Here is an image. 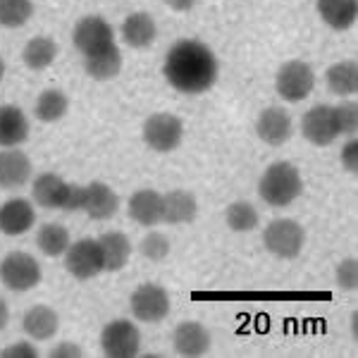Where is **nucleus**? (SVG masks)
Here are the masks:
<instances>
[{
    "label": "nucleus",
    "mask_w": 358,
    "mask_h": 358,
    "mask_svg": "<svg viewBox=\"0 0 358 358\" xmlns=\"http://www.w3.org/2000/svg\"><path fill=\"white\" fill-rule=\"evenodd\" d=\"M217 57L206 43L182 38L167 50L163 74L172 89L189 96L210 91L217 82Z\"/></svg>",
    "instance_id": "1"
},
{
    "label": "nucleus",
    "mask_w": 358,
    "mask_h": 358,
    "mask_svg": "<svg viewBox=\"0 0 358 358\" xmlns=\"http://www.w3.org/2000/svg\"><path fill=\"white\" fill-rule=\"evenodd\" d=\"M303 192V179L296 165L287 163V160H277L268 165L263 172L261 182H258V196L273 208H287L301 196Z\"/></svg>",
    "instance_id": "2"
},
{
    "label": "nucleus",
    "mask_w": 358,
    "mask_h": 358,
    "mask_svg": "<svg viewBox=\"0 0 358 358\" xmlns=\"http://www.w3.org/2000/svg\"><path fill=\"white\" fill-rule=\"evenodd\" d=\"M263 244L273 256L292 261L301 253L306 244V229L292 217H280L263 229Z\"/></svg>",
    "instance_id": "3"
},
{
    "label": "nucleus",
    "mask_w": 358,
    "mask_h": 358,
    "mask_svg": "<svg viewBox=\"0 0 358 358\" xmlns=\"http://www.w3.org/2000/svg\"><path fill=\"white\" fill-rule=\"evenodd\" d=\"M275 89L280 98L289 103H301L308 98L315 89V74L313 67L303 60H289L285 62L275 74Z\"/></svg>",
    "instance_id": "4"
},
{
    "label": "nucleus",
    "mask_w": 358,
    "mask_h": 358,
    "mask_svg": "<svg viewBox=\"0 0 358 358\" xmlns=\"http://www.w3.org/2000/svg\"><path fill=\"white\" fill-rule=\"evenodd\" d=\"M41 265L31 253L13 251L0 263V282L13 292H29L41 282Z\"/></svg>",
    "instance_id": "5"
},
{
    "label": "nucleus",
    "mask_w": 358,
    "mask_h": 358,
    "mask_svg": "<svg viewBox=\"0 0 358 358\" xmlns=\"http://www.w3.org/2000/svg\"><path fill=\"white\" fill-rule=\"evenodd\" d=\"M143 141L155 153H172L184 138L182 120L170 113H155L143 122Z\"/></svg>",
    "instance_id": "6"
},
{
    "label": "nucleus",
    "mask_w": 358,
    "mask_h": 358,
    "mask_svg": "<svg viewBox=\"0 0 358 358\" xmlns=\"http://www.w3.org/2000/svg\"><path fill=\"white\" fill-rule=\"evenodd\" d=\"M101 349L110 358H134L141 349V332L131 320H110L101 332Z\"/></svg>",
    "instance_id": "7"
},
{
    "label": "nucleus",
    "mask_w": 358,
    "mask_h": 358,
    "mask_svg": "<svg viewBox=\"0 0 358 358\" xmlns=\"http://www.w3.org/2000/svg\"><path fill=\"white\" fill-rule=\"evenodd\" d=\"M129 308L131 315L138 322H160L165 320L170 313V294L165 292V287L146 282V285L136 287L129 296Z\"/></svg>",
    "instance_id": "8"
},
{
    "label": "nucleus",
    "mask_w": 358,
    "mask_h": 358,
    "mask_svg": "<svg viewBox=\"0 0 358 358\" xmlns=\"http://www.w3.org/2000/svg\"><path fill=\"white\" fill-rule=\"evenodd\" d=\"M65 268L77 280H94L103 273V256L98 239H79L65 251Z\"/></svg>",
    "instance_id": "9"
},
{
    "label": "nucleus",
    "mask_w": 358,
    "mask_h": 358,
    "mask_svg": "<svg viewBox=\"0 0 358 358\" xmlns=\"http://www.w3.org/2000/svg\"><path fill=\"white\" fill-rule=\"evenodd\" d=\"M72 41L82 55H91V53H98V50L108 48V45H113L115 31L103 17L89 15L77 22V27H74V31H72Z\"/></svg>",
    "instance_id": "10"
},
{
    "label": "nucleus",
    "mask_w": 358,
    "mask_h": 358,
    "mask_svg": "<svg viewBox=\"0 0 358 358\" xmlns=\"http://www.w3.org/2000/svg\"><path fill=\"white\" fill-rule=\"evenodd\" d=\"M301 134L313 146H330L339 136L337 122H334V106H313L301 120Z\"/></svg>",
    "instance_id": "11"
},
{
    "label": "nucleus",
    "mask_w": 358,
    "mask_h": 358,
    "mask_svg": "<svg viewBox=\"0 0 358 358\" xmlns=\"http://www.w3.org/2000/svg\"><path fill=\"white\" fill-rule=\"evenodd\" d=\"M172 344H175V351L179 356L199 358L210 351L213 337L203 322L184 320V322H179L175 327V332H172Z\"/></svg>",
    "instance_id": "12"
},
{
    "label": "nucleus",
    "mask_w": 358,
    "mask_h": 358,
    "mask_svg": "<svg viewBox=\"0 0 358 358\" xmlns=\"http://www.w3.org/2000/svg\"><path fill=\"white\" fill-rule=\"evenodd\" d=\"M292 115L285 108H265L256 120V134L268 146H282L292 138Z\"/></svg>",
    "instance_id": "13"
},
{
    "label": "nucleus",
    "mask_w": 358,
    "mask_h": 358,
    "mask_svg": "<svg viewBox=\"0 0 358 358\" xmlns=\"http://www.w3.org/2000/svg\"><path fill=\"white\" fill-rule=\"evenodd\" d=\"M36 222V210L31 201L27 199H10L0 206V232L5 236L27 234Z\"/></svg>",
    "instance_id": "14"
},
{
    "label": "nucleus",
    "mask_w": 358,
    "mask_h": 358,
    "mask_svg": "<svg viewBox=\"0 0 358 358\" xmlns=\"http://www.w3.org/2000/svg\"><path fill=\"white\" fill-rule=\"evenodd\" d=\"M127 210L136 224L155 227L158 222H163V194L153 192V189H138L129 196Z\"/></svg>",
    "instance_id": "15"
},
{
    "label": "nucleus",
    "mask_w": 358,
    "mask_h": 358,
    "mask_svg": "<svg viewBox=\"0 0 358 358\" xmlns=\"http://www.w3.org/2000/svg\"><path fill=\"white\" fill-rule=\"evenodd\" d=\"M120 208V196L106 182H91L86 184V199L84 213L91 220H110Z\"/></svg>",
    "instance_id": "16"
},
{
    "label": "nucleus",
    "mask_w": 358,
    "mask_h": 358,
    "mask_svg": "<svg viewBox=\"0 0 358 358\" xmlns=\"http://www.w3.org/2000/svg\"><path fill=\"white\" fill-rule=\"evenodd\" d=\"M31 179V160L17 148L0 151V189H20Z\"/></svg>",
    "instance_id": "17"
},
{
    "label": "nucleus",
    "mask_w": 358,
    "mask_h": 358,
    "mask_svg": "<svg viewBox=\"0 0 358 358\" xmlns=\"http://www.w3.org/2000/svg\"><path fill=\"white\" fill-rule=\"evenodd\" d=\"M67 192H69V182L53 175V172H43V175H38L31 184L34 201L41 208H48V210H62Z\"/></svg>",
    "instance_id": "18"
},
{
    "label": "nucleus",
    "mask_w": 358,
    "mask_h": 358,
    "mask_svg": "<svg viewBox=\"0 0 358 358\" xmlns=\"http://www.w3.org/2000/svg\"><path fill=\"white\" fill-rule=\"evenodd\" d=\"M103 256V273H120L131 258V241L122 232H106L98 236Z\"/></svg>",
    "instance_id": "19"
},
{
    "label": "nucleus",
    "mask_w": 358,
    "mask_h": 358,
    "mask_svg": "<svg viewBox=\"0 0 358 358\" xmlns=\"http://www.w3.org/2000/svg\"><path fill=\"white\" fill-rule=\"evenodd\" d=\"M199 215V201L187 189H175V192L163 196V222L167 224H189Z\"/></svg>",
    "instance_id": "20"
},
{
    "label": "nucleus",
    "mask_w": 358,
    "mask_h": 358,
    "mask_svg": "<svg viewBox=\"0 0 358 358\" xmlns=\"http://www.w3.org/2000/svg\"><path fill=\"white\" fill-rule=\"evenodd\" d=\"M22 327H24V332L31 339H36V342H48V339H53L57 334L60 317H57V313L50 306L38 303V306H31L24 313Z\"/></svg>",
    "instance_id": "21"
},
{
    "label": "nucleus",
    "mask_w": 358,
    "mask_h": 358,
    "mask_svg": "<svg viewBox=\"0 0 358 358\" xmlns=\"http://www.w3.org/2000/svg\"><path fill=\"white\" fill-rule=\"evenodd\" d=\"M29 138V120L17 106H0V146L17 148Z\"/></svg>",
    "instance_id": "22"
},
{
    "label": "nucleus",
    "mask_w": 358,
    "mask_h": 358,
    "mask_svg": "<svg viewBox=\"0 0 358 358\" xmlns=\"http://www.w3.org/2000/svg\"><path fill=\"white\" fill-rule=\"evenodd\" d=\"M155 36H158V27H155V20L148 13H131L124 17L122 22V38L129 48H148Z\"/></svg>",
    "instance_id": "23"
},
{
    "label": "nucleus",
    "mask_w": 358,
    "mask_h": 358,
    "mask_svg": "<svg viewBox=\"0 0 358 358\" xmlns=\"http://www.w3.org/2000/svg\"><path fill=\"white\" fill-rule=\"evenodd\" d=\"M84 69L91 79L96 82H110L122 69V53L117 45H108V48L98 50V53L84 55Z\"/></svg>",
    "instance_id": "24"
},
{
    "label": "nucleus",
    "mask_w": 358,
    "mask_h": 358,
    "mask_svg": "<svg viewBox=\"0 0 358 358\" xmlns=\"http://www.w3.org/2000/svg\"><path fill=\"white\" fill-rule=\"evenodd\" d=\"M317 15L334 31H344L356 24L358 0H317Z\"/></svg>",
    "instance_id": "25"
},
{
    "label": "nucleus",
    "mask_w": 358,
    "mask_h": 358,
    "mask_svg": "<svg viewBox=\"0 0 358 358\" xmlns=\"http://www.w3.org/2000/svg\"><path fill=\"white\" fill-rule=\"evenodd\" d=\"M57 57V43L50 36H36L31 38L24 50H22V60L29 69L34 72H41V69H48L55 62Z\"/></svg>",
    "instance_id": "26"
},
{
    "label": "nucleus",
    "mask_w": 358,
    "mask_h": 358,
    "mask_svg": "<svg viewBox=\"0 0 358 358\" xmlns=\"http://www.w3.org/2000/svg\"><path fill=\"white\" fill-rule=\"evenodd\" d=\"M327 86L337 96H354L358 91V65L356 60H339L327 69Z\"/></svg>",
    "instance_id": "27"
},
{
    "label": "nucleus",
    "mask_w": 358,
    "mask_h": 358,
    "mask_svg": "<svg viewBox=\"0 0 358 358\" xmlns=\"http://www.w3.org/2000/svg\"><path fill=\"white\" fill-rule=\"evenodd\" d=\"M72 244V239H69V232L62 224H55V222H48L43 224L41 229H38L36 234V246L38 251L43 253V256L48 258H57V256H65V251Z\"/></svg>",
    "instance_id": "28"
},
{
    "label": "nucleus",
    "mask_w": 358,
    "mask_h": 358,
    "mask_svg": "<svg viewBox=\"0 0 358 358\" xmlns=\"http://www.w3.org/2000/svg\"><path fill=\"white\" fill-rule=\"evenodd\" d=\"M67 108H69V101L65 96V91L60 89H45L41 96H38L36 106H34V110H36V117L41 120V122L50 124V122H57V120H62L67 115Z\"/></svg>",
    "instance_id": "29"
},
{
    "label": "nucleus",
    "mask_w": 358,
    "mask_h": 358,
    "mask_svg": "<svg viewBox=\"0 0 358 358\" xmlns=\"http://www.w3.org/2000/svg\"><path fill=\"white\" fill-rule=\"evenodd\" d=\"M224 222H227V227L232 229V232L246 234L258 227L261 215H258V210L248 203V201H234V203H229L227 210H224Z\"/></svg>",
    "instance_id": "30"
},
{
    "label": "nucleus",
    "mask_w": 358,
    "mask_h": 358,
    "mask_svg": "<svg viewBox=\"0 0 358 358\" xmlns=\"http://www.w3.org/2000/svg\"><path fill=\"white\" fill-rule=\"evenodd\" d=\"M34 15L31 0H0V24L8 29L24 27Z\"/></svg>",
    "instance_id": "31"
},
{
    "label": "nucleus",
    "mask_w": 358,
    "mask_h": 358,
    "mask_svg": "<svg viewBox=\"0 0 358 358\" xmlns=\"http://www.w3.org/2000/svg\"><path fill=\"white\" fill-rule=\"evenodd\" d=\"M170 239L163 234V232H148L146 236L141 239V244H138V251H141L143 258H148V261L158 263V261H165L167 256H170Z\"/></svg>",
    "instance_id": "32"
},
{
    "label": "nucleus",
    "mask_w": 358,
    "mask_h": 358,
    "mask_svg": "<svg viewBox=\"0 0 358 358\" xmlns=\"http://www.w3.org/2000/svg\"><path fill=\"white\" fill-rule=\"evenodd\" d=\"M334 122H337V131L344 136H354L358 129V106L354 101H344L334 106Z\"/></svg>",
    "instance_id": "33"
},
{
    "label": "nucleus",
    "mask_w": 358,
    "mask_h": 358,
    "mask_svg": "<svg viewBox=\"0 0 358 358\" xmlns=\"http://www.w3.org/2000/svg\"><path fill=\"white\" fill-rule=\"evenodd\" d=\"M337 287L342 292H356L358 289V261L356 258H344L337 265V273H334Z\"/></svg>",
    "instance_id": "34"
},
{
    "label": "nucleus",
    "mask_w": 358,
    "mask_h": 358,
    "mask_svg": "<svg viewBox=\"0 0 358 358\" xmlns=\"http://www.w3.org/2000/svg\"><path fill=\"white\" fill-rule=\"evenodd\" d=\"M84 199H86V187H82V184H69V192H67L62 210L65 213L84 210Z\"/></svg>",
    "instance_id": "35"
},
{
    "label": "nucleus",
    "mask_w": 358,
    "mask_h": 358,
    "mask_svg": "<svg viewBox=\"0 0 358 358\" xmlns=\"http://www.w3.org/2000/svg\"><path fill=\"white\" fill-rule=\"evenodd\" d=\"M342 167L349 175H356L358 172V143L356 138H351V141L344 143L342 148Z\"/></svg>",
    "instance_id": "36"
},
{
    "label": "nucleus",
    "mask_w": 358,
    "mask_h": 358,
    "mask_svg": "<svg viewBox=\"0 0 358 358\" xmlns=\"http://www.w3.org/2000/svg\"><path fill=\"white\" fill-rule=\"evenodd\" d=\"M0 356L3 358H36L38 351L29 342H17V344L5 346V349L0 351Z\"/></svg>",
    "instance_id": "37"
},
{
    "label": "nucleus",
    "mask_w": 358,
    "mask_h": 358,
    "mask_svg": "<svg viewBox=\"0 0 358 358\" xmlns=\"http://www.w3.org/2000/svg\"><path fill=\"white\" fill-rule=\"evenodd\" d=\"M79 356H84V351L82 346L74 342H60L50 349V358H79Z\"/></svg>",
    "instance_id": "38"
},
{
    "label": "nucleus",
    "mask_w": 358,
    "mask_h": 358,
    "mask_svg": "<svg viewBox=\"0 0 358 358\" xmlns=\"http://www.w3.org/2000/svg\"><path fill=\"white\" fill-rule=\"evenodd\" d=\"M165 5L175 13H189L199 5V0H165Z\"/></svg>",
    "instance_id": "39"
},
{
    "label": "nucleus",
    "mask_w": 358,
    "mask_h": 358,
    "mask_svg": "<svg viewBox=\"0 0 358 358\" xmlns=\"http://www.w3.org/2000/svg\"><path fill=\"white\" fill-rule=\"evenodd\" d=\"M8 322H10V308H8V303L0 299V330H5Z\"/></svg>",
    "instance_id": "40"
},
{
    "label": "nucleus",
    "mask_w": 358,
    "mask_h": 358,
    "mask_svg": "<svg viewBox=\"0 0 358 358\" xmlns=\"http://www.w3.org/2000/svg\"><path fill=\"white\" fill-rule=\"evenodd\" d=\"M349 330H351V337H358V315L354 313V315H351V320H349Z\"/></svg>",
    "instance_id": "41"
},
{
    "label": "nucleus",
    "mask_w": 358,
    "mask_h": 358,
    "mask_svg": "<svg viewBox=\"0 0 358 358\" xmlns=\"http://www.w3.org/2000/svg\"><path fill=\"white\" fill-rule=\"evenodd\" d=\"M3 77H5V60L0 57V82H3Z\"/></svg>",
    "instance_id": "42"
}]
</instances>
